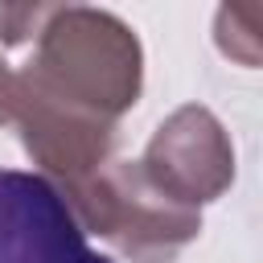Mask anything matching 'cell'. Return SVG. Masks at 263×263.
I'll use <instances>...</instances> for the list:
<instances>
[{
  "label": "cell",
  "mask_w": 263,
  "mask_h": 263,
  "mask_svg": "<svg viewBox=\"0 0 263 263\" xmlns=\"http://www.w3.org/2000/svg\"><path fill=\"white\" fill-rule=\"evenodd\" d=\"M33 53L12 66V127L58 193L78 189L111 160L115 123L144 86V49L107 8L45 4Z\"/></svg>",
  "instance_id": "obj_1"
},
{
  "label": "cell",
  "mask_w": 263,
  "mask_h": 263,
  "mask_svg": "<svg viewBox=\"0 0 263 263\" xmlns=\"http://www.w3.org/2000/svg\"><path fill=\"white\" fill-rule=\"evenodd\" d=\"M62 197L82 234L111 242L127 263H173L201 234V210L164 197L136 160H107Z\"/></svg>",
  "instance_id": "obj_2"
},
{
  "label": "cell",
  "mask_w": 263,
  "mask_h": 263,
  "mask_svg": "<svg viewBox=\"0 0 263 263\" xmlns=\"http://www.w3.org/2000/svg\"><path fill=\"white\" fill-rule=\"evenodd\" d=\"M136 164L164 197H173L189 210H201L205 201H218L230 189L234 144L210 107L185 103L152 132V140Z\"/></svg>",
  "instance_id": "obj_3"
},
{
  "label": "cell",
  "mask_w": 263,
  "mask_h": 263,
  "mask_svg": "<svg viewBox=\"0 0 263 263\" xmlns=\"http://www.w3.org/2000/svg\"><path fill=\"white\" fill-rule=\"evenodd\" d=\"M0 263H115L95 251L66 197L29 168H0Z\"/></svg>",
  "instance_id": "obj_4"
},
{
  "label": "cell",
  "mask_w": 263,
  "mask_h": 263,
  "mask_svg": "<svg viewBox=\"0 0 263 263\" xmlns=\"http://www.w3.org/2000/svg\"><path fill=\"white\" fill-rule=\"evenodd\" d=\"M12 119V66L0 53V123Z\"/></svg>",
  "instance_id": "obj_5"
}]
</instances>
